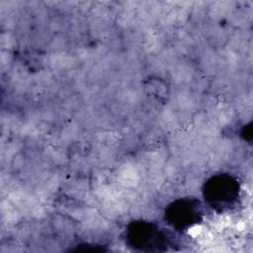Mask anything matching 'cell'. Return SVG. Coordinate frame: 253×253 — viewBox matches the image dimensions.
I'll return each mask as SVG.
<instances>
[{
	"label": "cell",
	"mask_w": 253,
	"mask_h": 253,
	"mask_svg": "<svg viewBox=\"0 0 253 253\" xmlns=\"http://www.w3.org/2000/svg\"><path fill=\"white\" fill-rule=\"evenodd\" d=\"M126 244L136 251L163 252L176 245L174 235L159 224L148 220H133L124 232Z\"/></svg>",
	"instance_id": "1"
},
{
	"label": "cell",
	"mask_w": 253,
	"mask_h": 253,
	"mask_svg": "<svg viewBox=\"0 0 253 253\" xmlns=\"http://www.w3.org/2000/svg\"><path fill=\"white\" fill-rule=\"evenodd\" d=\"M202 192L205 204L221 213L229 211L238 204L241 187L236 176L218 173L206 180Z\"/></svg>",
	"instance_id": "2"
},
{
	"label": "cell",
	"mask_w": 253,
	"mask_h": 253,
	"mask_svg": "<svg viewBox=\"0 0 253 253\" xmlns=\"http://www.w3.org/2000/svg\"><path fill=\"white\" fill-rule=\"evenodd\" d=\"M205 210L197 198H180L171 202L165 209L164 220L174 230L183 232L203 221Z\"/></svg>",
	"instance_id": "3"
}]
</instances>
